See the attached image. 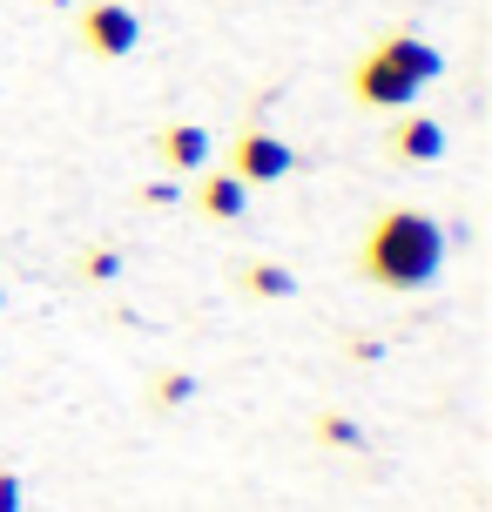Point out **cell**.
Segmentation results:
<instances>
[{"instance_id": "obj_4", "label": "cell", "mask_w": 492, "mask_h": 512, "mask_svg": "<svg viewBox=\"0 0 492 512\" xmlns=\"http://www.w3.org/2000/svg\"><path fill=\"white\" fill-rule=\"evenodd\" d=\"M351 88H358V102H364V108H405V102L418 95V81L405 75V68H391V61H385L378 48H371V54L358 61Z\"/></svg>"}, {"instance_id": "obj_5", "label": "cell", "mask_w": 492, "mask_h": 512, "mask_svg": "<svg viewBox=\"0 0 492 512\" xmlns=\"http://www.w3.org/2000/svg\"><path fill=\"white\" fill-rule=\"evenodd\" d=\"M378 54H385L391 68H405L418 88H425V81H439V48H425L418 34H385V41H378Z\"/></svg>"}, {"instance_id": "obj_7", "label": "cell", "mask_w": 492, "mask_h": 512, "mask_svg": "<svg viewBox=\"0 0 492 512\" xmlns=\"http://www.w3.org/2000/svg\"><path fill=\"white\" fill-rule=\"evenodd\" d=\"M391 149L405 155V162H439L445 155V128L432 122V115H412V122L391 135Z\"/></svg>"}, {"instance_id": "obj_1", "label": "cell", "mask_w": 492, "mask_h": 512, "mask_svg": "<svg viewBox=\"0 0 492 512\" xmlns=\"http://www.w3.org/2000/svg\"><path fill=\"white\" fill-rule=\"evenodd\" d=\"M445 270V230L425 209H385L364 230V277L385 290H425Z\"/></svg>"}, {"instance_id": "obj_14", "label": "cell", "mask_w": 492, "mask_h": 512, "mask_svg": "<svg viewBox=\"0 0 492 512\" xmlns=\"http://www.w3.org/2000/svg\"><path fill=\"white\" fill-rule=\"evenodd\" d=\"M0 512H21V479L14 472H0Z\"/></svg>"}, {"instance_id": "obj_8", "label": "cell", "mask_w": 492, "mask_h": 512, "mask_svg": "<svg viewBox=\"0 0 492 512\" xmlns=\"http://www.w3.org/2000/svg\"><path fill=\"white\" fill-rule=\"evenodd\" d=\"M196 203H203V216H216V223H236V216L250 209V182H236V176H209Z\"/></svg>"}, {"instance_id": "obj_13", "label": "cell", "mask_w": 492, "mask_h": 512, "mask_svg": "<svg viewBox=\"0 0 492 512\" xmlns=\"http://www.w3.org/2000/svg\"><path fill=\"white\" fill-rule=\"evenodd\" d=\"M142 203H149V209H176L182 189H176V182H142Z\"/></svg>"}, {"instance_id": "obj_3", "label": "cell", "mask_w": 492, "mask_h": 512, "mask_svg": "<svg viewBox=\"0 0 492 512\" xmlns=\"http://www.w3.org/2000/svg\"><path fill=\"white\" fill-rule=\"evenodd\" d=\"M290 162H297V155H290L284 135H270V128H243V135H236V169H230V176L236 182H277V176H290Z\"/></svg>"}, {"instance_id": "obj_11", "label": "cell", "mask_w": 492, "mask_h": 512, "mask_svg": "<svg viewBox=\"0 0 492 512\" xmlns=\"http://www.w3.org/2000/svg\"><path fill=\"white\" fill-rule=\"evenodd\" d=\"M182 398H196V378H189V371H169V378H156V405H182Z\"/></svg>"}, {"instance_id": "obj_15", "label": "cell", "mask_w": 492, "mask_h": 512, "mask_svg": "<svg viewBox=\"0 0 492 512\" xmlns=\"http://www.w3.org/2000/svg\"><path fill=\"white\" fill-rule=\"evenodd\" d=\"M0 304H7V290H0Z\"/></svg>"}, {"instance_id": "obj_2", "label": "cell", "mask_w": 492, "mask_h": 512, "mask_svg": "<svg viewBox=\"0 0 492 512\" xmlns=\"http://www.w3.org/2000/svg\"><path fill=\"white\" fill-rule=\"evenodd\" d=\"M81 41L102 54V61H122L142 41V21H135V7H122V0H88L81 7Z\"/></svg>"}, {"instance_id": "obj_10", "label": "cell", "mask_w": 492, "mask_h": 512, "mask_svg": "<svg viewBox=\"0 0 492 512\" xmlns=\"http://www.w3.org/2000/svg\"><path fill=\"white\" fill-rule=\"evenodd\" d=\"M317 438H324V445H351V452L364 445V432L351 425V418H337V411H324V418H317Z\"/></svg>"}, {"instance_id": "obj_6", "label": "cell", "mask_w": 492, "mask_h": 512, "mask_svg": "<svg viewBox=\"0 0 492 512\" xmlns=\"http://www.w3.org/2000/svg\"><path fill=\"white\" fill-rule=\"evenodd\" d=\"M156 142H162V162H169V169H182V176H189V169H203V162H209V128H196V122H176V128H162Z\"/></svg>"}, {"instance_id": "obj_12", "label": "cell", "mask_w": 492, "mask_h": 512, "mask_svg": "<svg viewBox=\"0 0 492 512\" xmlns=\"http://www.w3.org/2000/svg\"><path fill=\"white\" fill-rule=\"evenodd\" d=\"M81 270H88L95 283H108V277H122V256H115V250H88V263H81Z\"/></svg>"}, {"instance_id": "obj_9", "label": "cell", "mask_w": 492, "mask_h": 512, "mask_svg": "<svg viewBox=\"0 0 492 512\" xmlns=\"http://www.w3.org/2000/svg\"><path fill=\"white\" fill-rule=\"evenodd\" d=\"M243 290H250V297H290L297 277H290L284 263H250V270H243Z\"/></svg>"}]
</instances>
